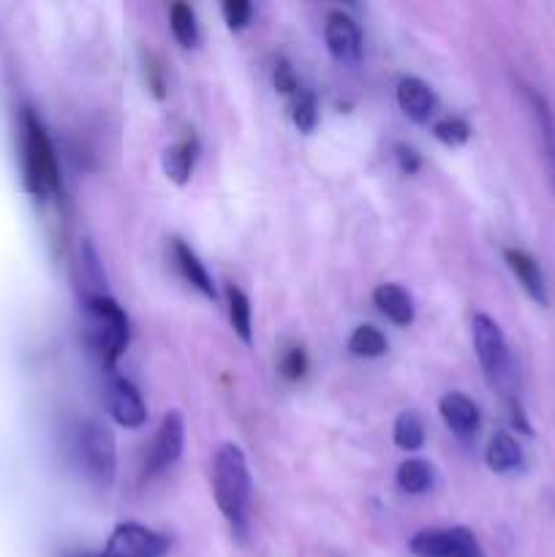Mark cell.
Listing matches in <instances>:
<instances>
[{
    "label": "cell",
    "mask_w": 555,
    "mask_h": 557,
    "mask_svg": "<svg viewBox=\"0 0 555 557\" xmlns=\"http://www.w3.org/2000/svg\"><path fill=\"white\" fill-rule=\"evenodd\" d=\"M169 542L161 533L139 525V522H123L107 539V547L98 557H163Z\"/></svg>",
    "instance_id": "obj_7"
},
{
    "label": "cell",
    "mask_w": 555,
    "mask_h": 557,
    "mask_svg": "<svg viewBox=\"0 0 555 557\" xmlns=\"http://www.w3.org/2000/svg\"><path fill=\"white\" fill-rule=\"evenodd\" d=\"M87 310V343H90L92 354L101 359L107 370H114L118 359L123 357L128 348V315H125L123 305L114 297L103 294H87L85 299Z\"/></svg>",
    "instance_id": "obj_3"
},
{
    "label": "cell",
    "mask_w": 555,
    "mask_h": 557,
    "mask_svg": "<svg viewBox=\"0 0 555 557\" xmlns=\"http://www.w3.org/2000/svg\"><path fill=\"white\" fill-rule=\"evenodd\" d=\"M439 413L441 419H444L446 428H449L455 435H460V438L473 435L479 430V424H482L479 406L471 400V397L462 395V392H446V395L439 400Z\"/></svg>",
    "instance_id": "obj_10"
},
{
    "label": "cell",
    "mask_w": 555,
    "mask_h": 557,
    "mask_svg": "<svg viewBox=\"0 0 555 557\" xmlns=\"http://www.w3.org/2000/svg\"><path fill=\"white\" fill-rule=\"evenodd\" d=\"M275 87H278V92H283V96L299 92L297 76H294L292 65H288L286 60H278V63H275Z\"/></svg>",
    "instance_id": "obj_28"
},
{
    "label": "cell",
    "mask_w": 555,
    "mask_h": 557,
    "mask_svg": "<svg viewBox=\"0 0 555 557\" xmlns=\"http://www.w3.org/2000/svg\"><path fill=\"white\" fill-rule=\"evenodd\" d=\"M471 335L479 364L488 373V379L501 389H509L511 379H515V364H511L509 343H506L498 321L490 319L488 313H477L471 319Z\"/></svg>",
    "instance_id": "obj_4"
},
{
    "label": "cell",
    "mask_w": 555,
    "mask_h": 557,
    "mask_svg": "<svg viewBox=\"0 0 555 557\" xmlns=\"http://www.w3.org/2000/svg\"><path fill=\"white\" fill-rule=\"evenodd\" d=\"M435 482V471L422 457H408L397 468V487L408 495H424Z\"/></svg>",
    "instance_id": "obj_20"
},
{
    "label": "cell",
    "mask_w": 555,
    "mask_h": 557,
    "mask_svg": "<svg viewBox=\"0 0 555 557\" xmlns=\"http://www.w3.org/2000/svg\"><path fill=\"white\" fill-rule=\"evenodd\" d=\"M395 446L403 451H417L424 444V424L417 411H403L397 413L395 430H392Z\"/></svg>",
    "instance_id": "obj_22"
},
{
    "label": "cell",
    "mask_w": 555,
    "mask_h": 557,
    "mask_svg": "<svg viewBox=\"0 0 555 557\" xmlns=\"http://www.w3.org/2000/svg\"><path fill=\"white\" fill-rule=\"evenodd\" d=\"M452 557H484V553H482V547H479V539L473 536L471 531H466V536H462L460 547H457L455 553H452Z\"/></svg>",
    "instance_id": "obj_30"
},
{
    "label": "cell",
    "mask_w": 555,
    "mask_h": 557,
    "mask_svg": "<svg viewBox=\"0 0 555 557\" xmlns=\"http://www.w3.org/2000/svg\"><path fill=\"white\" fill-rule=\"evenodd\" d=\"M20 145H22V185L36 199H49L60 190V169L52 139L30 107L20 114Z\"/></svg>",
    "instance_id": "obj_1"
},
{
    "label": "cell",
    "mask_w": 555,
    "mask_h": 557,
    "mask_svg": "<svg viewBox=\"0 0 555 557\" xmlns=\"http://www.w3.org/2000/svg\"><path fill=\"white\" fill-rule=\"evenodd\" d=\"M196 158H199V141H196V136H185L183 141H177V145L163 150V174H166L174 185H188L196 166Z\"/></svg>",
    "instance_id": "obj_15"
},
{
    "label": "cell",
    "mask_w": 555,
    "mask_h": 557,
    "mask_svg": "<svg viewBox=\"0 0 555 557\" xmlns=\"http://www.w3.org/2000/svg\"><path fill=\"white\" fill-rule=\"evenodd\" d=\"M107 408L114 422L125 430H139L147 422V408L139 389L123 375H109Z\"/></svg>",
    "instance_id": "obj_8"
},
{
    "label": "cell",
    "mask_w": 555,
    "mask_h": 557,
    "mask_svg": "<svg viewBox=\"0 0 555 557\" xmlns=\"http://www.w3.org/2000/svg\"><path fill=\"white\" fill-rule=\"evenodd\" d=\"M386 348H390V343H386L384 332H381L379 326L362 324L351 332V337H348V351H351L354 357L379 359L384 357Z\"/></svg>",
    "instance_id": "obj_21"
},
{
    "label": "cell",
    "mask_w": 555,
    "mask_h": 557,
    "mask_svg": "<svg viewBox=\"0 0 555 557\" xmlns=\"http://www.w3.org/2000/svg\"><path fill=\"white\" fill-rule=\"evenodd\" d=\"M79 457L85 462V471L98 484H112L118 473V444L107 424L85 422L79 430Z\"/></svg>",
    "instance_id": "obj_5"
},
{
    "label": "cell",
    "mask_w": 555,
    "mask_h": 557,
    "mask_svg": "<svg viewBox=\"0 0 555 557\" xmlns=\"http://www.w3.org/2000/svg\"><path fill=\"white\" fill-rule=\"evenodd\" d=\"M226 308H229V324H232L234 335H237L245 346H250V343H254V313H250L248 294L237 286H229Z\"/></svg>",
    "instance_id": "obj_19"
},
{
    "label": "cell",
    "mask_w": 555,
    "mask_h": 557,
    "mask_svg": "<svg viewBox=\"0 0 555 557\" xmlns=\"http://www.w3.org/2000/svg\"><path fill=\"white\" fill-rule=\"evenodd\" d=\"M185 449V422L180 411L163 413L161 424L156 430V438L150 444L147 455V476H161L169 468L177 466L180 455Z\"/></svg>",
    "instance_id": "obj_6"
},
{
    "label": "cell",
    "mask_w": 555,
    "mask_h": 557,
    "mask_svg": "<svg viewBox=\"0 0 555 557\" xmlns=\"http://www.w3.org/2000/svg\"><path fill=\"white\" fill-rule=\"evenodd\" d=\"M305 370H308V357H305V351L299 346H292L286 354L281 357V373L283 379L288 381H299L305 375Z\"/></svg>",
    "instance_id": "obj_27"
},
{
    "label": "cell",
    "mask_w": 555,
    "mask_h": 557,
    "mask_svg": "<svg viewBox=\"0 0 555 557\" xmlns=\"http://www.w3.org/2000/svg\"><path fill=\"white\" fill-rule=\"evenodd\" d=\"M221 11L229 30H243V27H248L250 16H254V5H250L248 0H226V3L221 5Z\"/></svg>",
    "instance_id": "obj_26"
},
{
    "label": "cell",
    "mask_w": 555,
    "mask_h": 557,
    "mask_svg": "<svg viewBox=\"0 0 555 557\" xmlns=\"http://www.w3.org/2000/svg\"><path fill=\"white\" fill-rule=\"evenodd\" d=\"M373 302L395 326H408L414 321V299L397 283H381L373 292Z\"/></svg>",
    "instance_id": "obj_16"
},
{
    "label": "cell",
    "mask_w": 555,
    "mask_h": 557,
    "mask_svg": "<svg viewBox=\"0 0 555 557\" xmlns=\"http://www.w3.org/2000/svg\"><path fill=\"white\" fill-rule=\"evenodd\" d=\"M484 460L493 473H515L517 468H522V449L511 433H495L484 451Z\"/></svg>",
    "instance_id": "obj_18"
},
{
    "label": "cell",
    "mask_w": 555,
    "mask_h": 557,
    "mask_svg": "<svg viewBox=\"0 0 555 557\" xmlns=\"http://www.w3.org/2000/svg\"><path fill=\"white\" fill-rule=\"evenodd\" d=\"M169 27H172L180 47L190 49L199 41V25H196V14L188 3H174L169 9Z\"/></svg>",
    "instance_id": "obj_23"
},
{
    "label": "cell",
    "mask_w": 555,
    "mask_h": 557,
    "mask_svg": "<svg viewBox=\"0 0 555 557\" xmlns=\"http://www.w3.org/2000/svg\"><path fill=\"white\" fill-rule=\"evenodd\" d=\"M397 107L414 123H428L435 112V96L419 76H403L397 82Z\"/></svg>",
    "instance_id": "obj_12"
},
{
    "label": "cell",
    "mask_w": 555,
    "mask_h": 557,
    "mask_svg": "<svg viewBox=\"0 0 555 557\" xmlns=\"http://www.w3.org/2000/svg\"><path fill=\"white\" fill-rule=\"evenodd\" d=\"M504 259H506V267L511 270V275H515L517 283L522 286V292H526L533 302L542 305L544 308L550 299L547 283H544V272H542V267L536 264V259H533V256H528L526 250H520V248H506Z\"/></svg>",
    "instance_id": "obj_11"
},
{
    "label": "cell",
    "mask_w": 555,
    "mask_h": 557,
    "mask_svg": "<svg viewBox=\"0 0 555 557\" xmlns=\"http://www.w3.org/2000/svg\"><path fill=\"white\" fill-rule=\"evenodd\" d=\"M292 120L294 125H297V131H303V134H310V131L316 128V123H319V101H316L313 92L308 90L297 92V101H294V109H292Z\"/></svg>",
    "instance_id": "obj_25"
},
{
    "label": "cell",
    "mask_w": 555,
    "mask_h": 557,
    "mask_svg": "<svg viewBox=\"0 0 555 557\" xmlns=\"http://www.w3.org/2000/svg\"><path fill=\"white\" fill-rule=\"evenodd\" d=\"M526 98H528V103H531V114H533V120H536L539 136H542L544 161H547V177H550V185H553V190H555V112L542 92L526 90Z\"/></svg>",
    "instance_id": "obj_14"
},
{
    "label": "cell",
    "mask_w": 555,
    "mask_h": 557,
    "mask_svg": "<svg viewBox=\"0 0 555 557\" xmlns=\"http://www.w3.org/2000/svg\"><path fill=\"white\" fill-rule=\"evenodd\" d=\"M172 253H174V261H177V267H180V272H183L185 281H188L196 292L205 294L207 299H218L215 283H212L210 272H207V267L201 264V259L196 256V250L190 248L188 243H183V239H174Z\"/></svg>",
    "instance_id": "obj_17"
},
{
    "label": "cell",
    "mask_w": 555,
    "mask_h": 557,
    "mask_svg": "<svg viewBox=\"0 0 555 557\" xmlns=\"http://www.w3.org/2000/svg\"><path fill=\"white\" fill-rule=\"evenodd\" d=\"M324 41L326 52L337 63L357 65L359 58H362V33H359L357 22L348 14H343V11H335V14L326 16Z\"/></svg>",
    "instance_id": "obj_9"
},
{
    "label": "cell",
    "mask_w": 555,
    "mask_h": 557,
    "mask_svg": "<svg viewBox=\"0 0 555 557\" xmlns=\"http://www.w3.org/2000/svg\"><path fill=\"white\" fill-rule=\"evenodd\" d=\"M212 493L218 511L226 517L237 536H245V515L250 500V471L248 457L237 444H223L212 466Z\"/></svg>",
    "instance_id": "obj_2"
},
{
    "label": "cell",
    "mask_w": 555,
    "mask_h": 557,
    "mask_svg": "<svg viewBox=\"0 0 555 557\" xmlns=\"http://www.w3.org/2000/svg\"><path fill=\"white\" fill-rule=\"evenodd\" d=\"M433 136L446 147H460L471 139V125L462 117H444L433 125Z\"/></svg>",
    "instance_id": "obj_24"
},
{
    "label": "cell",
    "mask_w": 555,
    "mask_h": 557,
    "mask_svg": "<svg viewBox=\"0 0 555 557\" xmlns=\"http://www.w3.org/2000/svg\"><path fill=\"white\" fill-rule=\"evenodd\" d=\"M147 85H150L152 96L156 98H163L166 96V90H163V79H161V65L158 63H147Z\"/></svg>",
    "instance_id": "obj_31"
},
{
    "label": "cell",
    "mask_w": 555,
    "mask_h": 557,
    "mask_svg": "<svg viewBox=\"0 0 555 557\" xmlns=\"http://www.w3.org/2000/svg\"><path fill=\"white\" fill-rule=\"evenodd\" d=\"M468 528H424L411 539V553L417 557H452L460 547Z\"/></svg>",
    "instance_id": "obj_13"
},
{
    "label": "cell",
    "mask_w": 555,
    "mask_h": 557,
    "mask_svg": "<svg viewBox=\"0 0 555 557\" xmlns=\"http://www.w3.org/2000/svg\"><path fill=\"white\" fill-rule=\"evenodd\" d=\"M395 156H397V163H400L403 174H417L419 163H422V161H419V156H417V150H414V147L397 145Z\"/></svg>",
    "instance_id": "obj_29"
}]
</instances>
